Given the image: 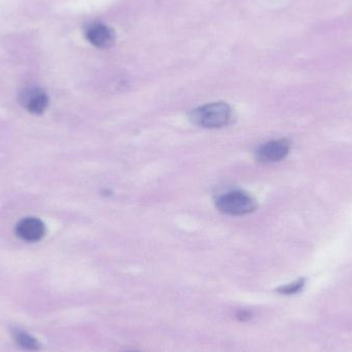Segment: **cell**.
Wrapping results in <instances>:
<instances>
[{"label":"cell","instance_id":"6da1fadb","mask_svg":"<svg viewBox=\"0 0 352 352\" xmlns=\"http://www.w3.org/2000/svg\"><path fill=\"white\" fill-rule=\"evenodd\" d=\"M188 118L195 125L208 129H217L230 123L232 109L225 102L209 103L190 111Z\"/></svg>","mask_w":352,"mask_h":352},{"label":"cell","instance_id":"7a4b0ae2","mask_svg":"<svg viewBox=\"0 0 352 352\" xmlns=\"http://www.w3.org/2000/svg\"><path fill=\"white\" fill-rule=\"evenodd\" d=\"M217 208L227 215H245L254 212L258 208L256 201L242 190H232L217 199Z\"/></svg>","mask_w":352,"mask_h":352},{"label":"cell","instance_id":"3957f363","mask_svg":"<svg viewBox=\"0 0 352 352\" xmlns=\"http://www.w3.org/2000/svg\"><path fill=\"white\" fill-rule=\"evenodd\" d=\"M291 150V142L285 138L271 140L261 146L256 151V159L260 162L270 164L283 160Z\"/></svg>","mask_w":352,"mask_h":352},{"label":"cell","instance_id":"277c9868","mask_svg":"<svg viewBox=\"0 0 352 352\" xmlns=\"http://www.w3.org/2000/svg\"><path fill=\"white\" fill-rule=\"evenodd\" d=\"M21 104L34 115H41L49 105V97L47 93L41 88H26L19 95Z\"/></svg>","mask_w":352,"mask_h":352},{"label":"cell","instance_id":"5b68a950","mask_svg":"<svg viewBox=\"0 0 352 352\" xmlns=\"http://www.w3.org/2000/svg\"><path fill=\"white\" fill-rule=\"evenodd\" d=\"M45 223L36 217H26L16 226V234L20 239L26 242L41 241L45 237Z\"/></svg>","mask_w":352,"mask_h":352},{"label":"cell","instance_id":"8992f818","mask_svg":"<svg viewBox=\"0 0 352 352\" xmlns=\"http://www.w3.org/2000/svg\"><path fill=\"white\" fill-rule=\"evenodd\" d=\"M85 35L91 45L100 49L109 47L115 41V32L113 29L99 23H95L87 27Z\"/></svg>","mask_w":352,"mask_h":352},{"label":"cell","instance_id":"52a82bcc","mask_svg":"<svg viewBox=\"0 0 352 352\" xmlns=\"http://www.w3.org/2000/svg\"><path fill=\"white\" fill-rule=\"evenodd\" d=\"M14 341L18 343L21 349L29 351H37L41 349V344L34 337L29 335L28 333L23 332V331H14Z\"/></svg>","mask_w":352,"mask_h":352},{"label":"cell","instance_id":"ba28073f","mask_svg":"<svg viewBox=\"0 0 352 352\" xmlns=\"http://www.w3.org/2000/svg\"><path fill=\"white\" fill-rule=\"evenodd\" d=\"M306 279L300 278L289 285H283L276 289L277 293L283 296H293L299 294L305 287Z\"/></svg>","mask_w":352,"mask_h":352},{"label":"cell","instance_id":"9c48e42d","mask_svg":"<svg viewBox=\"0 0 352 352\" xmlns=\"http://www.w3.org/2000/svg\"><path fill=\"white\" fill-rule=\"evenodd\" d=\"M237 320L240 322H248L252 318V312L250 310L242 309L237 312Z\"/></svg>","mask_w":352,"mask_h":352}]
</instances>
